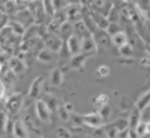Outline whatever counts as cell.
<instances>
[{
  "label": "cell",
  "instance_id": "cell-43",
  "mask_svg": "<svg viewBox=\"0 0 150 138\" xmlns=\"http://www.w3.org/2000/svg\"><path fill=\"white\" fill-rule=\"evenodd\" d=\"M117 138H129L128 137V130L127 131H123V132H120V134H118Z\"/></svg>",
  "mask_w": 150,
  "mask_h": 138
},
{
  "label": "cell",
  "instance_id": "cell-35",
  "mask_svg": "<svg viewBox=\"0 0 150 138\" xmlns=\"http://www.w3.org/2000/svg\"><path fill=\"white\" fill-rule=\"evenodd\" d=\"M9 16L2 11V8L0 7V29H2L4 27H6L8 25V21H9Z\"/></svg>",
  "mask_w": 150,
  "mask_h": 138
},
{
  "label": "cell",
  "instance_id": "cell-22",
  "mask_svg": "<svg viewBox=\"0 0 150 138\" xmlns=\"http://www.w3.org/2000/svg\"><path fill=\"white\" fill-rule=\"evenodd\" d=\"M53 51H50L47 48H43L38 55H36V60L41 63H50L53 61Z\"/></svg>",
  "mask_w": 150,
  "mask_h": 138
},
{
  "label": "cell",
  "instance_id": "cell-40",
  "mask_svg": "<svg viewBox=\"0 0 150 138\" xmlns=\"http://www.w3.org/2000/svg\"><path fill=\"white\" fill-rule=\"evenodd\" d=\"M97 112H98V113L102 116V118L104 119V118H107V117L110 115V109H109V106H108V105H105V106H103L102 109H100Z\"/></svg>",
  "mask_w": 150,
  "mask_h": 138
},
{
  "label": "cell",
  "instance_id": "cell-24",
  "mask_svg": "<svg viewBox=\"0 0 150 138\" xmlns=\"http://www.w3.org/2000/svg\"><path fill=\"white\" fill-rule=\"evenodd\" d=\"M42 99H43L45 103L48 105V108L50 109V111H54V110H57V109H59V106H57L59 101H57V98H56L54 95L47 94V95H45V97H43Z\"/></svg>",
  "mask_w": 150,
  "mask_h": 138
},
{
  "label": "cell",
  "instance_id": "cell-46",
  "mask_svg": "<svg viewBox=\"0 0 150 138\" xmlns=\"http://www.w3.org/2000/svg\"><path fill=\"white\" fill-rule=\"evenodd\" d=\"M6 1H8V0H0V6H1V5H2V4H5V2H6Z\"/></svg>",
  "mask_w": 150,
  "mask_h": 138
},
{
  "label": "cell",
  "instance_id": "cell-34",
  "mask_svg": "<svg viewBox=\"0 0 150 138\" xmlns=\"http://www.w3.org/2000/svg\"><path fill=\"white\" fill-rule=\"evenodd\" d=\"M56 111H57L59 117H60V119H61V120H63V122L69 120V118H70V113L64 109V106H63V105H62V106H59V109H57Z\"/></svg>",
  "mask_w": 150,
  "mask_h": 138
},
{
  "label": "cell",
  "instance_id": "cell-42",
  "mask_svg": "<svg viewBox=\"0 0 150 138\" xmlns=\"http://www.w3.org/2000/svg\"><path fill=\"white\" fill-rule=\"evenodd\" d=\"M63 106H64V109H66L69 113H71V112H73V110H74V106H73V104H71L70 102L64 103V104H63Z\"/></svg>",
  "mask_w": 150,
  "mask_h": 138
},
{
  "label": "cell",
  "instance_id": "cell-11",
  "mask_svg": "<svg viewBox=\"0 0 150 138\" xmlns=\"http://www.w3.org/2000/svg\"><path fill=\"white\" fill-rule=\"evenodd\" d=\"M90 9H91V8H90ZM91 16H93V20H94V22H95L97 29L107 30V28H108V26H109L110 22H109L108 18H107L105 15H103V14H101V13H97V12H95V11L91 9Z\"/></svg>",
  "mask_w": 150,
  "mask_h": 138
},
{
  "label": "cell",
  "instance_id": "cell-39",
  "mask_svg": "<svg viewBox=\"0 0 150 138\" xmlns=\"http://www.w3.org/2000/svg\"><path fill=\"white\" fill-rule=\"evenodd\" d=\"M6 88H7V85L5 84L4 80L0 77V101L4 99L6 96Z\"/></svg>",
  "mask_w": 150,
  "mask_h": 138
},
{
  "label": "cell",
  "instance_id": "cell-48",
  "mask_svg": "<svg viewBox=\"0 0 150 138\" xmlns=\"http://www.w3.org/2000/svg\"><path fill=\"white\" fill-rule=\"evenodd\" d=\"M124 1H130V0H124Z\"/></svg>",
  "mask_w": 150,
  "mask_h": 138
},
{
  "label": "cell",
  "instance_id": "cell-18",
  "mask_svg": "<svg viewBox=\"0 0 150 138\" xmlns=\"http://www.w3.org/2000/svg\"><path fill=\"white\" fill-rule=\"evenodd\" d=\"M95 41L97 44H101V46H108V42H109V35L105 30H102V29H96V32L93 34Z\"/></svg>",
  "mask_w": 150,
  "mask_h": 138
},
{
  "label": "cell",
  "instance_id": "cell-14",
  "mask_svg": "<svg viewBox=\"0 0 150 138\" xmlns=\"http://www.w3.org/2000/svg\"><path fill=\"white\" fill-rule=\"evenodd\" d=\"M67 44H68V48H69V51H70L71 56L81 53V40L76 35H71L67 40Z\"/></svg>",
  "mask_w": 150,
  "mask_h": 138
},
{
  "label": "cell",
  "instance_id": "cell-4",
  "mask_svg": "<svg viewBox=\"0 0 150 138\" xmlns=\"http://www.w3.org/2000/svg\"><path fill=\"white\" fill-rule=\"evenodd\" d=\"M35 113L41 122L43 123L50 122V109L48 108V105L45 103L43 99L35 101Z\"/></svg>",
  "mask_w": 150,
  "mask_h": 138
},
{
  "label": "cell",
  "instance_id": "cell-15",
  "mask_svg": "<svg viewBox=\"0 0 150 138\" xmlns=\"http://www.w3.org/2000/svg\"><path fill=\"white\" fill-rule=\"evenodd\" d=\"M128 122H129V129H134L136 130L137 125L142 122V111L138 110L136 106L132 109L129 118H128Z\"/></svg>",
  "mask_w": 150,
  "mask_h": 138
},
{
  "label": "cell",
  "instance_id": "cell-29",
  "mask_svg": "<svg viewBox=\"0 0 150 138\" xmlns=\"http://www.w3.org/2000/svg\"><path fill=\"white\" fill-rule=\"evenodd\" d=\"M118 51H120V54L123 56V57H131L132 56V54H134V48H132V46L130 44V43H125V44H123L122 47H120L118 48Z\"/></svg>",
  "mask_w": 150,
  "mask_h": 138
},
{
  "label": "cell",
  "instance_id": "cell-9",
  "mask_svg": "<svg viewBox=\"0 0 150 138\" xmlns=\"http://www.w3.org/2000/svg\"><path fill=\"white\" fill-rule=\"evenodd\" d=\"M42 82H43V77L42 76H38L33 80L29 89H28V97L30 99H36L39 95L41 94V88H42Z\"/></svg>",
  "mask_w": 150,
  "mask_h": 138
},
{
  "label": "cell",
  "instance_id": "cell-28",
  "mask_svg": "<svg viewBox=\"0 0 150 138\" xmlns=\"http://www.w3.org/2000/svg\"><path fill=\"white\" fill-rule=\"evenodd\" d=\"M1 78L4 80L5 84L9 87V85H14V83H15V81H16V75H15L13 71L7 70V71L2 75V77H1Z\"/></svg>",
  "mask_w": 150,
  "mask_h": 138
},
{
  "label": "cell",
  "instance_id": "cell-17",
  "mask_svg": "<svg viewBox=\"0 0 150 138\" xmlns=\"http://www.w3.org/2000/svg\"><path fill=\"white\" fill-rule=\"evenodd\" d=\"M39 28H40V26L36 25V23H33L29 27H27L26 30H25V34L21 37V42L30 40V39L35 37V36H39Z\"/></svg>",
  "mask_w": 150,
  "mask_h": 138
},
{
  "label": "cell",
  "instance_id": "cell-12",
  "mask_svg": "<svg viewBox=\"0 0 150 138\" xmlns=\"http://www.w3.org/2000/svg\"><path fill=\"white\" fill-rule=\"evenodd\" d=\"M57 35L60 36V39L62 41H67L71 35H74V23H71L69 21H66L64 23H62L59 29Z\"/></svg>",
  "mask_w": 150,
  "mask_h": 138
},
{
  "label": "cell",
  "instance_id": "cell-10",
  "mask_svg": "<svg viewBox=\"0 0 150 138\" xmlns=\"http://www.w3.org/2000/svg\"><path fill=\"white\" fill-rule=\"evenodd\" d=\"M74 35H76L80 40H82V39L91 36L93 33L89 30L87 25L81 20V21H77V22L74 23Z\"/></svg>",
  "mask_w": 150,
  "mask_h": 138
},
{
  "label": "cell",
  "instance_id": "cell-37",
  "mask_svg": "<svg viewBox=\"0 0 150 138\" xmlns=\"http://www.w3.org/2000/svg\"><path fill=\"white\" fill-rule=\"evenodd\" d=\"M56 136H57L59 138H70V137H71V133H70L66 127L61 126V127H59V129L56 130Z\"/></svg>",
  "mask_w": 150,
  "mask_h": 138
},
{
  "label": "cell",
  "instance_id": "cell-44",
  "mask_svg": "<svg viewBox=\"0 0 150 138\" xmlns=\"http://www.w3.org/2000/svg\"><path fill=\"white\" fill-rule=\"evenodd\" d=\"M146 134H150V122H146Z\"/></svg>",
  "mask_w": 150,
  "mask_h": 138
},
{
  "label": "cell",
  "instance_id": "cell-7",
  "mask_svg": "<svg viewBox=\"0 0 150 138\" xmlns=\"http://www.w3.org/2000/svg\"><path fill=\"white\" fill-rule=\"evenodd\" d=\"M89 56H90V54L79 53V54H76V55L70 56L68 64H69V67H70L71 69H74V70H80V69H82V68L84 67V63H86V61H87V58H88Z\"/></svg>",
  "mask_w": 150,
  "mask_h": 138
},
{
  "label": "cell",
  "instance_id": "cell-26",
  "mask_svg": "<svg viewBox=\"0 0 150 138\" xmlns=\"http://www.w3.org/2000/svg\"><path fill=\"white\" fill-rule=\"evenodd\" d=\"M112 124L115 125V127L120 131V132H123V131H127L129 129V122L127 118H117L112 122Z\"/></svg>",
  "mask_w": 150,
  "mask_h": 138
},
{
  "label": "cell",
  "instance_id": "cell-8",
  "mask_svg": "<svg viewBox=\"0 0 150 138\" xmlns=\"http://www.w3.org/2000/svg\"><path fill=\"white\" fill-rule=\"evenodd\" d=\"M97 47H98V44L96 43V41H95L93 35L81 40V53H86V54L93 55V54H95L97 51Z\"/></svg>",
  "mask_w": 150,
  "mask_h": 138
},
{
  "label": "cell",
  "instance_id": "cell-23",
  "mask_svg": "<svg viewBox=\"0 0 150 138\" xmlns=\"http://www.w3.org/2000/svg\"><path fill=\"white\" fill-rule=\"evenodd\" d=\"M41 2H42V6H43V9H45L46 14L48 15L49 19H52L56 13V8H55V5H54L53 0H41Z\"/></svg>",
  "mask_w": 150,
  "mask_h": 138
},
{
  "label": "cell",
  "instance_id": "cell-5",
  "mask_svg": "<svg viewBox=\"0 0 150 138\" xmlns=\"http://www.w3.org/2000/svg\"><path fill=\"white\" fill-rule=\"evenodd\" d=\"M8 68H9V70L11 71H13L16 76H19V75H22L26 70H27V68H28V65L26 64V62L23 61V60H21V58H19L18 56H11L9 57V60H8Z\"/></svg>",
  "mask_w": 150,
  "mask_h": 138
},
{
  "label": "cell",
  "instance_id": "cell-47",
  "mask_svg": "<svg viewBox=\"0 0 150 138\" xmlns=\"http://www.w3.org/2000/svg\"><path fill=\"white\" fill-rule=\"evenodd\" d=\"M2 51H4V49H2V47H1V46H0V54H1V53H2Z\"/></svg>",
  "mask_w": 150,
  "mask_h": 138
},
{
  "label": "cell",
  "instance_id": "cell-1",
  "mask_svg": "<svg viewBox=\"0 0 150 138\" xmlns=\"http://www.w3.org/2000/svg\"><path fill=\"white\" fill-rule=\"evenodd\" d=\"M23 104V94L13 92L5 99V110L9 116L16 115Z\"/></svg>",
  "mask_w": 150,
  "mask_h": 138
},
{
  "label": "cell",
  "instance_id": "cell-38",
  "mask_svg": "<svg viewBox=\"0 0 150 138\" xmlns=\"http://www.w3.org/2000/svg\"><path fill=\"white\" fill-rule=\"evenodd\" d=\"M136 132L138 133V136L142 138L144 136H146V123L145 122H141L137 127H136Z\"/></svg>",
  "mask_w": 150,
  "mask_h": 138
},
{
  "label": "cell",
  "instance_id": "cell-19",
  "mask_svg": "<svg viewBox=\"0 0 150 138\" xmlns=\"http://www.w3.org/2000/svg\"><path fill=\"white\" fill-rule=\"evenodd\" d=\"M7 26H9V27H11V29L13 30V33H14L15 35H18V36H21V37H22V35L25 34L26 27H25L22 23H20L19 21L14 20V19H9V21H8V25H7Z\"/></svg>",
  "mask_w": 150,
  "mask_h": 138
},
{
  "label": "cell",
  "instance_id": "cell-3",
  "mask_svg": "<svg viewBox=\"0 0 150 138\" xmlns=\"http://www.w3.org/2000/svg\"><path fill=\"white\" fill-rule=\"evenodd\" d=\"M67 21L75 23L82 20V5L80 4H68L66 6Z\"/></svg>",
  "mask_w": 150,
  "mask_h": 138
},
{
  "label": "cell",
  "instance_id": "cell-45",
  "mask_svg": "<svg viewBox=\"0 0 150 138\" xmlns=\"http://www.w3.org/2000/svg\"><path fill=\"white\" fill-rule=\"evenodd\" d=\"M146 50H148V53L150 54V43H149V44L146 46Z\"/></svg>",
  "mask_w": 150,
  "mask_h": 138
},
{
  "label": "cell",
  "instance_id": "cell-27",
  "mask_svg": "<svg viewBox=\"0 0 150 138\" xmlns=\"http://www.w3.org/2000/svg\"><path fill=\"white\" fill-rule=\"evenodd\" d=\"M103 129H104L105 136H107L108 138H117V137H118V134H120V131L115 127V125H114L112 123H110V124L105 125Z\"/></svg>",
  "mask_w": 150,
  "mask_h": 138
},
{
  "label": "cell",
  "instance_id": "cell-21",
  "mask_svg": "<svg viewBox=\"0 0 150 138\" xmlns=\"http://www.w3.org/2000/svg\"><path fill=\"white\" fill-rule=\"evenodd\" d=\"M110 41H111V43H112L114 46H116L117 48H120V47H122L123 44L128 43V37H127V34H125L124 32H120V33L112 35V36L110 37Z\"/></svg>",
  "mask_w": 150,
  "mask_h": 138
},
{
  "label": "cell",
  "instance_id": "cell-16",
  "mask_svg": "<svg viewBox=\"0 0 150 138\" xmlns=\"http://www.w3.org/2000/svg\"><path fill=\"white\" fill-rule=\"evenodd\" d=\"M50 83L54 87H61L63 83V74L60 68H54L50 73Z\"/></svg>",
  "mask_w": 150,
  "mask_h": 138
},
{
  "label": "cell",
  "instance_id": "cell-36",
  "mask_svg": "<svg viewBox=\"0 0 150 138\" xmlns=\"http://www.w3.org/2000/svg\"><path fill=\"white\" fill-rule=\"evenodd\" d=\"M96 73H97L98 76H101V77H105V76L109 75V73H110V68H109L108 65H105V64H102V65H100V67L97 68Z\"/></svg>",
  "mask_w": 150,
  "mask_h": 138
},
{
  "label": "cell",
  "instance_id": "cell-32",
  "mask_svg": "<svg viewBox=\"0 0 150 138\" xmlns=\"http://www.w3.org/2000/svg\"><path fill=\"white\" fill-rule=\"evenodd\" d=\"M105 32H107L108 35L111 37L112 35H115V34H117V33H120V32H122V30H121V27H120V25H118L117 22H110Z\"/></svg>",
  "mask_w": 150,
  "mask_h": 138
},
{
  "label": "cell",
  "instance_id": "cell-41",
  "mask_svg": "<svg viewBox=\"0 0 150 138\" xmlns=\"http://www.w3.org/2000/svg\"><path fill=\"white\" fill-rule=\"evenodd\" d=\"M128 137L129 138H141L138 136V133L136 132V130H134V129H128Z\"/></svg>",
  "mask_w": 150,
  "mask_h": 138
},
{
  "label": "cell",
  "instance_id": "cell-31",
  "mask_svg": "<svg viewBox=\"0 0 150 138\" xmlns=\"http://www.w3.org/2000/svg\"><path fill=\"white\" fill-rule=\"evenodd\" d=\"M107 18L109 20V22H117L118 23V19H120V13L117 12V8L112 5L107 14Z\"/></svg>",
  "mask_w": 150,
  "mask_h": 138
},
{
  "label": "cell",
  "instance_id": "cell-30",
  "mask_svg": "<svg viewBox=\"0 0 150 138\" xmlns=\"http://www.w3.org/2000/svg\"><path fill=\"white\" fill-rule=\"evenodd\" d=\"M8 113L4 110H0V133L6 132L7 123H8Z\"/></svg>",
  "mask_w": 150,
  "mask_h": 138
},
{
  "label": "cell",
  "instance_id": "cell-2",
  "mask_svg": "<svg viewBox=\"0 0 150 138\" xmlns=\"http://www.w3.org/2000/svg\"><path fill=\"white\" fill-rule=\"evenodd\" d=\"M42 40H43L45 47L53 53H59V50L63 43V41L60 39V36L57 34H53V33H47L42 37Z\"/></svg>",
  "mask_w": 150,
  "mask_h": 138
},
{
  "label": "cell",
  "instance_id": "cell-13",
  "mask_svg": "<svg viewBox=\"0 0 150 138\" xmlns=\"http://www.w3.org/2000/svg\"><path fill=\"white\" fill-rule=\"evenodd\" d=\"M12 132H13V136L15 138H27V136H28L27 129H26L25 124L22 123V120H20V119L14 120V125H13Z\"/></svg>",
  "mask_w": 150,
  "mask_h": 138
},
{
  "label": "cell",
  "instance_id": "cell-20",
  "mask_svg": "<svg viewBox=\"0 0 150 138\" xmlns=\"http://www.w3.org/2000/svg\"><path fill=\"white\" fill-rule=\"evenodd\" d=\"M135 106H136L138 110H141V111H143V110H145L148 106H150V90L146 91L145 94H143V95L136 101Z\"/></svg>",
  "mask_w": 150,
  "mask_h": 138
},
{
  "label": "cell",
  "instance_id": "cell-25",
  "mask_svg": "<svg viewBox=\"0 0 150 138\" xmlns=\"http://www.w3.org/2000/svg\"><path fill=\"white\" fill-rule=\"evenodd\" d=\"M108 102H109V96L107 94H100L97 97L94 98V105L97 110L102 109L103 106L108 105Z\"/></svg>",
  "mask_w": 150,
  "mask_h": 138
},
{
  "label": "cell",
  "instance_id": "cell-33",
  "mask_svg": "<svg viewBox=\"0 0 150 138\" xmlns=\"http://www.w3.org/2000/svg\"><path fill=\"white\" fill-rule=\"evenodd\" d=\"M59 56L62 57V58H66V57H69L70 58V51H69V48H68V44H67V41H63L60 50H59Z\"/></svg>",
  "mask_w": 150,
  "mask_h": 138
},
{
  "label": "cell",
  "instance_id": "cell-6",
  "mask_svg": "<svg viewBox=\"0 0 150 138\" xmlns=\"http://www.w3.org/2000/svg\"><path fill=\"white\" fill-rule=\"evenodd\" d=\"M82 120L83 124L94 127V129H98L103 126V118L98 112H89L86 115H82Z\"/></svg>",
  "mask_w": 150,
  "mask_h": 138
}]
</instances>
